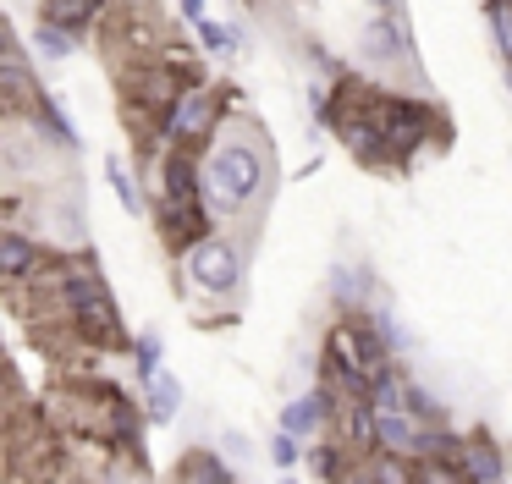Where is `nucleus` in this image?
I'll return each mask as SVG.
<instances>
[{
	"label": "nucleus",
	"instance_id": "obj_9",
	"mask_svg": "<svg viewBox=\"0 0 512 484\" xmlns=\"http://www.w3.org/2000/svg\"><path fill=\"white\" fill-rule=\"evenodd\" d=\"M0 88H6V99H12L17 110H28V105H34V94L45 88L34 77V61H28L23 39H17L12 28H6V39H0Z\"/></svg>",
	"mask_w": 512,
	"mask_h": 484
},
{
	"label": "nucleus",
	"instance_id": "obj_4",
	"mask_svg": "<svg viewBox=\"0 0 512 484\" xmlns=\"http://www.w3.org/2000/svg\"><path fill=\"white\" fill-rule=\"evenodd\" d=\"M375 110H380V127H386V143H391V171H413V160H419L435 138L446 143V116H435L430 99L375 94Z\"/></svg>",
	"mask_w": 512,
	"mask_h": 484
},
{
	"label": "nucleus",
	"instance_id": "obj_18",
	"mask_svg": "<svg viewBox=\"0 0 512 484\" xmlns=\"http://www.w3.org/2000/svg\"><path fill=\"white\" fill-rule=\"evenodd\" d=\"M303 462H309V473H314L320 484H336V479H342V473L358 462V451L347 446V440H336V435H314L309 451H303Z\"/></svg>",
	"mask_w": 512,
	"mask_h": 484
},
{
	"label": "nucleus",
	"instance_id": "obj_15",
	"mask_svg": "<svg viewBox=\"0 0 512 484\" xmlns=\"http://www.w3.org/2000/svg\"><path fill=\"white\" fill-rule=\"evenodd\" d=\"M419 435H424V424L408 407H375V451H402V457H413V451H419Z\"/></svg>",
	"mask_w": 512,
	"mask_h": 484
},
{
	"label": "nucleus",
	"instance_id": "obj_10",
	"mask_svg": "<svg viewBox=\"0 0 512 484\" xmlns=\"http://www.w3.org/2000/svg\"><path fill=\"white\" fill-rule=\"evenodd\" d=\"M463 479L468 484H507V451L490 429L463 435Z\"/></svg>",
	"mask_w": 512,
	"mask_h": 484
},
{
	"label": "nucleus",
	"instance_id": "obj_7",
	"mask_svg": "<svg viewBox=\"0 0 512 484\" xmlns=\"http://www.w3.org/2000/svg\"><path fill=\"white\" fill-rule=\"evenodd\" d=\"M50 259H56V248H50L45 237H28L23 226L0 231V275H6L12 292H23L28 281H39V275L50 270Z\"/></svg>",
	"mask_w": 512,
	"mask_h": 484
},
{
	"label": "nucleus",
	"instance_id": "obj_17",
	"mask_svg": "<svg viewBox=\"0 0 512 484\" xmlns=\"http://www.w3.org/2000/svg\"><path fill=\"white\" fill-rule=\"evenodd\" d=\"M177 484H237V473L215 446H188L177 457Z\"/></svg>",
	"mask_w": 512,
	"mask_h": 484
},
{
	"label": "nucleus",
	"instance_id": "obj_3",
	"mask_svg": "<svg viewBox=\"0 0 512 484\" xmlns=\"http://www.w3.org/2000/svg\"><path fill=\"white\" fill-rule=\"evenodd\" d=\"M204 187H210L215 220H237L265 198L270 187V143H259L254 132L232 127L204 149Z\"/></svg>",
	"mask_w": 512,
	"mask_h": 484
},
{
	"label": "nucleus",
	"instance_id": "obj_11",
	"mask_svg": "<svg viewBox=\"0 0 512 484\" xmlns=\"http://www.w3.org/2000/svg\"><path fill=\"white\" fill-rule=\"evenodd\" d=\"M39 220H45V242H50V248H67V253L94 248L89 226H83V215H78V204H72V198H45Z\"/></svg>",
	"mask_w": 512,
	"mask_h": 484
},
{
	"label": "nucleus",
	"instance_id": "obj_14",
	"mask_svg": "<svg viewBox=\"0 0 512 484\" xmlns=\"http://www.w3.org/2000/svg\"><path fill=\"white\" fill-rule=\"evenodd\" d=\"M28 121H34V132L50 143V149H61V154L78 149V127H72V116L61 110V99L50 94V88H39V94H34V105H28Z\"/></svg>",
	"mask_w": 512,
	"mask_h": 484
},
{
	"label": "nucleus",
	"instance_id": "obj_19",
	"mask_svg": "<svg viewBox=\"0 0 512 484\" xmlns=\"http://www.w3.org/2000/svg\"><path fill=\"white\" fill-rule=\"evenodd\" d=\"M127 358H133V380H138V391H144L149 380H160V358H166V341H160V330H138L133 341H127Z\"/></svg>",
	"mask_w": 512,
	"mask_h": 484
},
{
	"label": "nucleus",
	"instance_id": "obj_31",
	"mask_svg": "<svg viewBox=\"0 0 512 484\" xmlns=\"http://www.w3.org/2000/svg\"><path fill=\"white\" fill-rule=\"evenodd\" d=\"M380 11H402V0H380Z\"/></svg>",
	"mask_w": 512,
	"mask_h": 484
},
{
	"label": "nucleus",
	"instance_id": "obj_22",
	"mask_svg": "<svg viewBox=\"0 0 512 484\" xmlns=\"http://www.w3.org/2000/svg\"><path fill=\"white\" fill-rule=\"evenodd\" d=\"M34 55L39 61H72L78 55V33H67V28H56V22H34Z\"/></svg>",
	"mask_w": 512,
	"mask_h": 484
},
{
	"label": "nucleus",
	"instance_id": "obj_16",
	"mask_svg": "<svg viewBox=\"0 0 512 484\" xmlns=\"http://www.w3.org/2000/svg\"><path fill=\"white\" fill-rule=\"evenodd\" d=\"M111 11V0H39V22H56V28H67V33H89V28H100V17Z\"/></svg>",
	"mask_w": 512,
	"mask_h": 484
},
{
	"label": "nucleus",
	"instance_id": "obj_5",
	"mask_svg": "<svg viewBox=\"0 0 512 484\" xmlns=\"http://www.w3.org/2000/svg\"><path fill=\"white\" fill-rule=\"evenodd\" d=\"M221 116H226V83L215 88V83H188V94L171 105V116H166V127H160V138H166V149H210L215 143V132H226L221 127Z\"/></svg>",
	"mask_w": 512,
	"mask_h": 484
},
{
	"label": "nucleus",
	"instance_id": "obj_13",
	"mask_svg": "<svg viewBox=\"0 0 512 484\" xmlns=\"http://www.w3.org/2000/svg\"><path fill=\"white\" fill-rule=\"evenodd\" d=\"M331 435L347 440L358 457H375V402H369V396H342Z\"/></svg>",
	"mask_w": 512,
	"mask_h": 484
},
{
	"label": "nucleus",
	"instance_id": "obj_20",
	"mask_svg": "<svg viewBox=\"0 0 512 484\" xmlns=\"http://www.w3.org/2000/svg\"><path fill=\"white\" fill-rule=\"evenodd\" d=\"M144 413H149V424H177V413H182V380L177 374H160V380L144 385Z\"/></svg>",
	"mask_w": 512,
	"mask_h": 484
},
{
	"label": "nucleus",
	"instance_id": "obj_8",
	"mask_svg": "<svg viewBox=\"0 0 512 484\" xmlns=\"http://www.w3.org/2000/svg\"><path fill=\"white\" fill-rule=\"evenodd\" d=\"M358 55L369 66H397L413 55V33L402 22V11H375V17L358 28Z\"/></svg>",
	"mask_w": 512,
	"mask_h": 484
},
{
	"label": "nucleus",
	"instance_id": "obj_1",
	"mask_svg": "<svg viewBox=\"0 0 512 484\" xmlns=\"http://www.w3.org/2000/svg\"><path fill=\"white\" fill-rule=\"evenodd\" d=\"M100 253H72V259H50V270L39 281H50V303L67 314V325L78 330L83 347H122L127 341V325H122V308H116L105 275L94 270Z\"/></svg>",
	"mask_w": 512,
	"mask_h": 484
},
{
	"label": "nucleus",
	"instance_id": "obj_25",
	"mask_svg": "<svg viewBox=\"0 0 512 484\" xmlns=\"http://www.w3.org/2000/svg\"><path fill=\"white\" fill-rule=\"evenodd\" d=\"M369 319H375V330L386 336V347L397 352V358H402V352H413V336H408V325H402V319L391 314V308H369Z\"/></svg>",
	"mask_w": 512,
	"mask_h": 484
},
{
	"label": "nucleus",
	"instance_id": "obj_12",
	"mask_svg": "<svg viewBox=\"0 0 512 484\" xmlns=\"http://www.w3.org/2000/svg\"><path fill=\"white\" fill-rule=\"evenodd\" d=\"M331 303L342 308V314L375 308V275H369V264H358V259L331 264Z\"/></svg>",
	"mask_w": 512,
	"mask_h": 484
},
{
	"label": "nucleus",
	"instance_id": "obj_28",
	"mask_svg": "<svg viewBox=\"0 0 512 484\" xmlns=\"http://www.w3.org/2000/svg\"><path fill=\"white\" fill-rule=\"evenodd\" d=\"M309 61H314V66H320V72H325V77H342V61H336V55H331V50H325V44H314V39H309Z\"/></svg>",
	"mask_w": 512,
	"mask_h": 484
},
{
	"label": "nucleus",
	"instance_id": "obj_21",
	"mask_svg": "<svg viewBox=\"0 0 512 484\" xmlns=\"http://www.w3.org/2000/svg\"><path fill=\"white\" fill-rule=\"evenodd\" d=\"M105 182H111L116 204H122L127 215H144V187H138V176L127 171V160H122V154H105Z\"/></svg>",
	"mask_w": 512,
	"mask_h": 484
},
{
	"label": "nucleus",
	"instance_id": "obj_26",
	"mask_svg": "<svg viewBox=\"0 0 512 484\" xmlns=\"http://www.w3.org/2000/svg\"><path fill=\"white\" fill-rule=\"evenodd\" d=\"M303 451H309V446H303V435H292V429H276V435H270V462H276L281 473L298 468Z\"/></svg>",
	"mask_w": 512,
	"mask_h": 484
},
{
	"label": "nucleus",
	"instance_id": "obj_6",
	"mask_svg": "<svg viewBox=\"0 0 512 484\" xmlns=\"http://www.w3.org/2000/svg\"><path fill=\"white\" fill-rule=\"evenodd\" d=\"M182 275H188L193 292H204V297H215V303H221V297L243 292L248 253H243V242H237V237L215 231V237H204L193 253H182Z\"/></svg>",
	"mask_w": 512,
	"mask_h": 484
},
{
	"label": "nucleus",
	"instance_id": "obj_2",
	"mask_svg": "<svg viewBox=\"0 0 512 484\" xmlns=\"http://www.w3.org/2000/svg\"><path fill=\"white\" fill-rule=\"evenodd\" d=\"M155 220L171 253H193L204 237H215V209H210V187H204V160H193L188 149H166L160 154V176H155Z\"/></svg>",
	"mask_w": 512,
	"mask_h": 484
},
{
	"label": "nucleus",
	"instance_id": "obj_32",
	"mask_svg": "<svg viewBox=\"0 0 512 484\" xmlns=\"http://www.w3.org/2000/svg\"><path fill=\"white\" fill-rule=\"evenodd\" d=\"M485 6H512V0H485Z\"/></svg>",
	"mask_w": 512,
	"mask_h": 484
},
{
	"label": "nucleus",
	"instance_id": "obj_30",
	"mask_svg": "<svg viewBox=\"0 0 512 484\" xmlns=\"http://www.w3.org/2000/svg\"><path fill=\"white\" fill-rule=\"evenodd\" d=\"M177 11H182V17L193 22V28H199V22H204V0H177Z\"/></svg>",
	"mask_w": 512,
	"mask_h": 484
},
{
	"label": "nucleus",
	"instance_id": "obj_23",
	"mask_svg": "<svg viewBox=\"0 0 512 484\" xmlns=\"http://www.w3.org/2000/svg\"><path fill=\"white\" fill-rule=\"evenodd\" d=\"M199 44H204L210 55H221V61H232V55L243 50V28H232V22H210V17H204V22H199Z\"/></svg>",
	"mask_w": 512,
	"mask_h": 484
},
{
	"label": "nucleus",
	"instance_id": "obj_27",
	"mask_svg": "<svg viewBox=\"0 0 512 484\" xmlns=\"http://www.w3.org/2000/svg\"><path fill=\"white\" fill-rule=\"evenodd\" d=\"M485 22H490V33H496L501 61H512V6H485Z\"/></svg>",
	"mask_w": 512,
	"mask_h": 484
},
{
	"label": "nucleus",
	"instance_id": "obj_33",
	"mask_svg": "<svg viewBox=\"0 0 512 484\" xmlns=\"http://www.w3.org/2000/svg\"><path fill=\"white\" fill-rule=\"evenodd\" d=\"M281 484H303V479H292V473H287V479H281Z\"/></svg>",
	"mask_w": 512,
	"mask_h": 484
},
{
	"label": "nucleus",
	"instance_id": "obj_29",
	"mask_svg": "<svg viewBox=\"0 0 512 484\" xmlns=\"http://www.w3.org/2000/svg\"><path fill=\"white\" fill-rule=\"evenodd\" d=\"M336 484H380V479H375V468H369V457H358V462H353V468H347Z\"/></svg>",
	"mask_w": 512,
	"mask_h": 484
},
{
	"label": "nucleus",
	"instance_id": "obj_24",
	"mask_svg": "<svg viewBox=\"0 0 512 484\" xmlns=\"http://www.w3.org/2000/svg\"><path fill=\"white\" fill-rule=\"evenodd\" d=\"M408 413L419 418L424 429L446 424V402H441V396H435V391H430V385H424V380H408Z\"/></svg>",
	"mask_w": 512,
	"mask_h": 484
}]
</instances>
